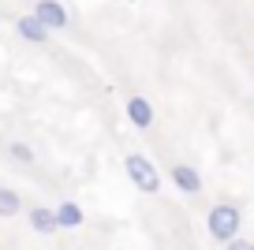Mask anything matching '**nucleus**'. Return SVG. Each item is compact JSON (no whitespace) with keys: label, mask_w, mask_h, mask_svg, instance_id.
Returning <instances> with one entry per match:
<instances>
[{"label":"nucleus","mask_w":254,"mask_h":250,"mask_svg":"<svg viewBox=\"0 0 254 250\" xmlns=\"http://www.w3.org/2000/svg\"><path fill=\"white\" fill-rule=\"evenodd\" d=\"M206 228H209V239L213 243H228V239H236L239 228H243V213L232 202H217L213 209H209V217H206Z\"/></svg>","instance_id":"nucleus-1"},{"label":"nucleus","mask_w":254,"mask_h":250,"mask_svg":"<svg viewBox=\"0 0 254 250\" xmlns=\"http://www.w3.org/2000/svg\"><path fill=\"white\" fill-rule=\"evenodd\" d=\"M124 168H127V180L135 183L142 194H161V172H157V164H150V157L127 153L124 157Z\"/></svg>","instance_id":"nucleus-2"},{"label":"nucleus","mask_w":254,"mask_h":250,"mask_svg":"<svg viewBox=\"0 0 254 250\" xmlns=\"http://www.w3.org/2000/svg\"><path fill=\"white\" fill-rule=\"evenodd\" d=\"M34 15H38V23H45L49 30H67V23H71V15H67V8H64L60 0H38V4H34Z\"/></svg>","instance_id":"nucleus-3"},{"label":"nucleus","mask_w":254,"mask_h":250,"mask_svg":"<svg viewBox=\"0 0 254 250\" xmlns=\"http://www.w3.org/2000/svg\"><path fill=\"white\" fill-rule=\"evenodd\" d=\"M15 30H19V38H23V41H30V45H45V41H49V34H53L45 23H38V15H34V11H30V15H19Z\"/></svg>","instance_id":"nucleus-4"},{"label":"nucleus","mask_w":254,"mask_h":250,"mask_svg":"<svg viewBox=\"0 0 254 250\" xmlns=\"http://www.w3.org/2000/svg\"><path fill=\"white\" fill-rule=\"evenodd\" d=\"M127 120L135 127H153V120H157V112H153V105L146 101V97H127Z\"/></svg>","instance_id":"nucleus-5"},{"label":"nucleus","mask_w":254,"mask_h":250,"mask_svg":"<svg viewBox=\"0 0 254 250\" xmlns=\"http://www.w3.org/2000/svg\"><path fill=\"white\" fill-rule=\"evenodd\" d=\"M172 183L183 194H202V176L190 168V164H172Z\"/></svg>","instance_id":"nucleus-6"},{"label":"nucleus","mask_w":254,"mask_h":250,"mask_svg":"<svg viewBox=\"0 0 254 250\" xmlns=\"http://www.w3.org/2000/svg\"><path fill=\"white\" fill-rule=\"evenodd\" d=\"M30 228H34L38 235H53L56 228H60V224H56V209H45V205H34V209H30Z\"/></svg>","instance_id":"nucleus-7"},{"label":"nucleus","mask_w":254,"mask_h":250,"mask_svg":"<svg viewBox=\"0 0 254 250\" xmlns=\"http://www.w3.org/2000/svg\"><path fill=\"white\" fill-rule=\"evenodd\" d=\"M56 224L60 228H79L82 224V209L75 202H60L56 205Z\"/></svg>","instance_id":"nucleus-8"},{"label":"nucleus","mask_w":254,"mask_h":250,"mask_svg":"<svg viewBox=\"0 0 254 250\" xmlns=\"http://www.w3.org/2000/svg\"><path fill=\"white\" fill-rule=\"evenodd\" d=\"M19 209H23V198H19L11 187H0V217H8V220H11Z\"/></svg>","instance_id":"nucleus-9"},{"label":"nucleus","mask_w":254,"mask_h":250,"mask_svg":"<svg viewBox=\"0 0 254 250\" xmlns=\"http://www.w3.org/2000/svg\"><path fill=\"white\" fill-rule=\"evenodd\" d=\"M8 153L15 157V161H23V164H34V149L26 146V142H11V146H8Z\"/></svg>","instance_id":"nucleus-10"},{"label":"nucleus","mask_w":254,"mask_h":250,"mask_svg":"<svg viewBox=\"0 0 254 250\" xmlns=\"http://www.w3.org/2000/svg\"><path fill=\"white\" fill-rule=\"evenodd\" d=\"M224 250H254V243H251V239H239V235H236V239L224 243Z\"/></svg>","instance_id":"nucleus-11"}]
</instances>
